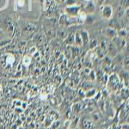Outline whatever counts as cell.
Wrapping results in <instances>:
<instances>
[{"instance_id":"8fae6325","label":"cell","mask_w":129,"mask_h":129,"mask_svg":"<svg viewBox=\"0 0 129 129\" xmlns=\"http://www.w3.org/2000/svg\"><path fill=\"white\" fill-rule=\"evenodd\" d=\"M103 1H104V0H96V2H97L98 5H102V4L103 3Z\"/></svg>"},{"instance_id":"30bf717a","label":"cell","mask_w":129,"mask_h":129,"mask_svg":"<svg viewBox=\"0 0 129 129\" xmlns=\"http://www.w3.org/2000/svg\"><path fill=\"white\" fill-rule=\"evenodd\" d=\"M47 95L46 94V93H41V95H40V96H41V99H42V100H46V99L47 98Z\"/></svg>"},{"instance_id":"52a82bcc","label":"cell","mask_w":129,"mask_h":129,"mask_svg":"<svg viewBox=\"0 0 129 129\" xmlns=\"http://www.w3.org/2000/svg\"><path fill=\"white\" fill-rule=\"evenodd\" d=\"M95 93H96V91H95V89H89L88 91L86 92V94H85V95H86L87 97H92L94 96V95H95Z\"/></svg>"},{"instance_id":"7a4b0ae2","label":"cell","mask_w":129,"mask_h":129,"mask_svg":"<svg viewBox=\"0 0 129 129\" xmlns=\"http://www.w3.org/2000/svg\"><path fill=\"white\" fill-rule=\"evenodd\" d=\"M108 83H109V86L110 87L111 89H114L116 86L118 85V84L120 83V78H118L117 75L115 74H113L111 75V77L109 78V81H108Z\"/></svg>"},{"instance_id":"7c38bea8","label":"cell","mask_w":129,"mask_h":129,"mask_svg":"<svg viewBox=\"0 0 129 129\" xmlns=\"http://www.w3.org/2000/svg\"><path fill=\"white\" fill-rule=\"evenodd\" d=\"M2 90H3V87H2V85L0 84V92H2Z\"/></svg>"},{"instance_id":"9c48e42d","label":"cell","mask_w":129,"mask_h":129,"mask_svg":"<svg viewBox=\"0 0 129 129\" xmlns=\"http://www.w3.org/2000/svg\"><path fill=\"white\" fill-rule=\"evenodd\" d=\"M79 17L82 21H85L86 20V14L84 12H81V13H79Z\"/></svg>"},{"instance_id":"3957f363","label":"cell","mask_w":129,"mask_h":129,"mask_svg":"<svg viewBox=\"0 0 129 129\" xmlns=\"http://www.w3.org/2000/svg\"><path fill=\"white\" fill-rule=\"evenodd\" d=\"M82 126L84 129H94L95 124L91 120L84 119L82 120Z\"/></svg>"},{"instance_id":"6da1fadb","label":"cell","mask_w":129,"mask_h":129,"mask_svg":"<svg viewBox=\"0 0 129 129\" xmlns=\"http://www.w3.org/2000/svg\"><path fill=\"white\" fill-rule=\"evenodd\" d=\"M15 62H16V57L13 54H10V53L5 54L1 59V64H3V66L7 68L13 66V64Z\"/></svg>"},{"instance_id":"ba28073f","label":"cell","mask_w":129,"mask_h":129,"mask_svg":"<svg viewBox=\"0 0 129 129\" xmlns=\"http://www.w3.org/2000/svg\"><path fill=\"white\" fill-rule=\"evenodd\" d=\"M70 126H71V120L67 119L64 122V129H69Z\"/></svg>"},{"instance_id":"4fadbf2b","label":"cell","mask_w":129,"mask_h":129,"mask_svg":"<svg viewBox=\"0 0 129 129\" xmlns=\"http://www.w3.org/2000/svg\"><path fill=\"white\" fill-rule=\"evenodd\" d=\"M85 1H87V2H89V1H90V0H85Z\"/></svg>"},{"instance_id":"5b68a950","label":"cell","mask_w":129,"mask_h":129,"mask_svg":"<svg viewBox=\"0 0 129 129\" xmlns=\"http://www.w3.org/2000/svg\"><path fill=\"white\" fill-rule=\"evenodd\" d=\"M22 64H23L25 66H27V67L29 66V64H31V58L29 57V56H28V55L24 56L23 59H22Z\"/></svg>"},{"instance_id":"277c9868","label":"cell","mask_w":129,"mask_h":129,"mask_svg":"<svg viewBox=\"0 0 129 129\" xmlns=\"http://www.w3.org/2000/svg\"><path fill=\"white\" fill-rule=\"evenodd\" d=\"M113 15V10H112L111 6H105L103 10V16L105 18H108L109 19L110 17Z\"/></svg>"},{"instance_id":"8992f818","label":"cell","mask_w":129,"mask_h":129,"mask_svg":"<svg viewBox=\"0 0 129 129\" xmlns=\"http://www.w3.org/2000/svg\"><path fill=\"white\" fill-rule=\"evenodd\" d=\"M9 4V0H0V10H5Z\"/></svg>"}]
</instances>
